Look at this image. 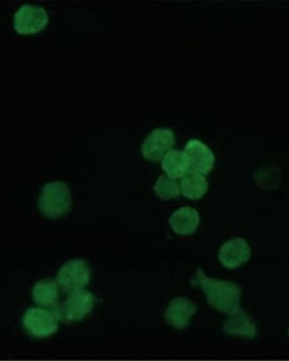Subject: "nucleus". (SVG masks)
<instances>
[{
	"label": "nucleus",
	"instance_id": "obj_13",
	"mask_svg": "<svg viewBox=\"0 0 289 361\" xmlns=\"http://www.w3.org/2000/svg\"><path fill=\"white\" fill-rule=\"evenodd\" d=\"M199 224L200 217L198 211L190 207L176 210L169 219V224L173 231L181 236H189L195 233Z\"/></svg>",
	"mask_w": 289,
	"mask_h": 361
},
{
	"label": "nucleus",
	"instance_id": "obj_8",
	"mask_svg": "<svg viewBox=\"0 0 289 361\" xmlns=\"http://www.w3.org/2000/svg\"><path fill=\"white\" fill-rule=\"evenodd\" d=\"M190 169L192 171L209 175L215 166L216 158L209 146L197 139L190 140L185 148Z\"/></svg>",
	"mask_w": 289,
	"mask_h": 361
},
{
	"label": "nucleus",
	"instance_id": "obj_1",
	"mask_svg": "<svg viewBox=\"0 0 289 361\" xmlns=\"http://www.w3.org/2000/svg\"><path fill=\"white\" fill-rule=\"evenodd\" d=\"M192 283L199 285L211 307L230 315L240 309L241 290L233 282L207 278L202 270L197 272Z\"/></svg>",
	"mask_w": 289,
	"mask_h": 361
},
{
	"label": "nucleus",
	"instance_id": "obj_7",
	"mask_svg": "<svg viewBox=\"0 0 289 361\" xmlns=\"http://www.w3.org/2000/svg\"><path fill=\"white\" fill-rule=\"evenodd\" d=\"M175 144V134L171 129L156 128L142 144V155L149 161H159L164 158Z\"/></svg>",
	"mask_w": 289,
	"mask_h": 361
},
{
	"label": "nucleus",
	"instance_id": "obj_3",
	"mask_svg": "<svg viewBox=\"0 0 289 361\" xmlns=\"http://www.w3.org/2000/svg\"><path fill=\"white\" fill-rule=\"evenodd\" d=\"M59 318L50 309L32 307L27 310L23 318V328L35 338H46L56 334L59 328Z\"/></svg>",
	"mask_w": 289,
	"mask_h": 361
},
{
	"label": "nucleus",
	"instance_id": "obj_12",
	"mask_svg": "<svg viewBox=\"0 0 289 361\" xmlns=\"http://www.w3.org/2000/svg\"><path fill=\"white\" fill-rule=\"evenodd\" d=\"M33 301L37 305L42 306L56 312L59 307V286L52 279H43L37 282L32 288Z\"/></svg>",
	"mask_w": 289,
	"mask_h": 361
},
{
	"label": "nucleus",
	"instance_id": "obj_5",
	"mask_svg": "<svg viewBox=\"0 0 289 361\" xmlns=\"http://www.w3.org/2000/svg\"><path fill=\"white\" fill-rule=\"evenodd\" d=\"M95 298L93 293L80 290L70 293L63 305L56 312L59 319L66 323L79 322L90 314L94 308Z\"/></svg>",
	"mask_w": 289,
	"mask_h": 361
},
{
	"label": "nucleus",
	"instance_id": "obj_11",
	"mask_svg": "<svg viewBox=\"0 0 289 361\" xmlns=\"http://www.w3.org/2000/svg\"><path fill=\"white\" fill-rule=\"evenodd\" d=\"M223 331L231 336L253 339L257 335V329L252 319L240 308L231 313L223 323Z\"/></svg>",
	"mask_w": 289,
	"mask_h": 361
},
{
	"label": "nucleus",
	"instance_id": "obj_9",
	"mask_svg": "<svg viewBox=\"0 0 289 361\" xmlns=\"http://www.w3.org/2000/svg\"><path fill=\"white\" fill-rule=\"evenodd\" d=\"M251 257V248L242 238H234L221 247L219 254L220 263L227 269L242 267Z\"/></svg>",
	"mask_w": 289,
	"mask_h": 361
},
{
	"label": "nucleus",
	"instance_id": "obj_15",
	"mask_svg": "<svg viewBox=\"0 0 289 361\" xmlns=\"http://www.w3.org/2000/svg\"><path fill=\"white\" fill-rule=\"evenodd\" d=\"M180 187L183 195L187 199L197 200L205 195L209 190V183L202 173L190 170L183 177Z\"/></svg>",
	"mask_w": 289,
	"mask_h": 361
},
{
	"label": "nucleus",
	"instance_id": "obj_4",
	"mask_svg": "<svg viewBox=\"0 0 289 361\" xmlns=\"http://www.w3.org/2000/svg\"><path fill=\"white\" fill-rule=\"evenodd\" d=\"M91 279L90 265L83 259H73L60 268L56 282L63 292L73 293L83 290Z\"/></svg>",
	"mask_w": 289,
	"mask_h": 361
},
{
	"label": "nucleus",
	"instance_id": "obj_14",
	"mask_svg": "<svg viewBox=\"0 0 289 361\" xmlns=\"http://www.w3.org/2000/svg\"><path fill=\"white\" fill-rule=\"evenodd\" d=\"M161 166L170 178H181L190 171L188 159L181 149H170L162 159Z\"/></svg>",
	"mask_w": 289,
	"mask_h": 361
},
{
	"label": "nucleus",
	"instance_id": "obj_2",
	"mask_svg": "<svg viewBox=\"0 0 289 361\" xmlns=\"http://www.w3.org/2000/svg\"><path fill=\"white\" fill-rule=\"evenodd\" d=\"M39 209L44 216L59 218L66 216L73 206V197L66 182L56 180L43 187L39 199Z\"/></svg>",
	"mask_w": 289,
	"mask_h": 361
},
{
	"label": "nucleus",
	"instance_id": "obj_16",
	"mask_svg": "<svg viewBox=\"0 0 289 361\" xmlns=\"http://www.w3.org/2000/svg\"><path fill=\"white\" fill-rule=\"evenodd\" d=\"M154 192L162 200H170L178 197L181 194V187L176 179L168 176L161 175L154 185Z\"/></svg>",
	"mask_w": 289,
	"mask_h": 361
},
{
	"label": "nucleus",
	"instance_id": "obj_6",
	"mask_svg": "<svg viewBox=\"0 0 289 361\" xmlns=\"http://www.w3.org/2000/svg\"><path fill=\"white\" fill-rule=\"evenodd\" d=\"M49 16L42 6L23 4L15 13L13 25L17 32L32 34L45 28Z\"/></svg>",
	"mask_w": 289,
	"mask_h": 361
},
{
	"label": "nucleus",
	"instance_id": "obj_17",
	"mask_svg": "<svg viewBox=\"0 0 289 361\" xmlns=\"http://www.w3.org/2000/svg\"><path fill=\"white\" fill-rule=\"evenodd\" d=\"M288 335H289V329H288Z\"/></svg>",
	"mask_w": 289,
	"mask_h": 361
},
{
	"label": "nucleus",
	"instance_id": "obj_10",
	"mask_svg": "<svg viewBox=\"0 0 289 361\" xmlns=\"http://www.w3.org/2000/svg\"><path fill=\"white\" fill-rule=\"evenodd\" d=\"M198 308L195 302L188 298L179 296L172 300L165 312L166 323L173 329L183 330L189 326L192 317L196 314Z\"/></svg>",
	"mask_w": 289,
	"mask_h": 361
}]
</instances>
